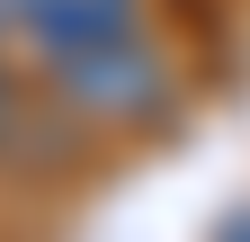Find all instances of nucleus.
Returning a JSON list of instances; mask_svg holds the SVG:
<instances>
[{
  "mask_svg": "<svg viewBox=\"0 0 250 242\" xmlns=\"http://www.w3.org/2000/svg\"><path fill=\"white\" fill-rule=\"evenodd\" d=\"M54 81L72 90V108H89V117H125V126L161 117V99H170V72H161V54L143 45V27L99 36V45H81V54H62Z\"/></svg>",
  "mask_w": 250,
  "mask_h": 242,
  "instance_id": "1",
  "label": "nucleus"
},
{
  "mask_svg": "<svg viewBox=\"0 0 250 242\" xmlns=\"http://www.w3.org/2000/svg\"><path fill=\"white\" fill-rule=\"evenodd\" d=\"M0 27L27 36L45 63H62V54H81L99 36H125L134 27V0H0Z\"/></svg>",
  "mask_w": 250,
  "mask_h": 242,
  "instance_id": "2",
  "label": "nucleus"
},
{
  "mask_svg": "<svg viewBox=\"0 0 250 242\" xmlns=\"http://www.w3.org/2000/svg\"><path fill=\"white\" fill-rule=\"evenodd\" d=\"M224 242H250V216H232V224H224Z\"/></svg>",
  "mask_w": 250,
  "mask_h": 242,
  "instance_id": "3",
  "label": "nucleus"
},
{
  "mask_svg": "<svg viewBox=\"0 0 250 242\" xmlns=\"http://www.w3.org/2000/svg\"><path fill=\"white\" fill-rule=\"evenodd\" d=\"M0 126H9V81H0Z\"/></svg>",
  "mask_w": 250,
  "mask_h": 242,
  "instance_id": "4",
  "label": "nucleus"
}]
</instances>
